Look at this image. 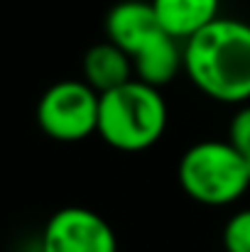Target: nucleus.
Instances as JSON below:
<instances>
[{
  "instance_id": "1",
  "label": "nucleus",
  "mask_w": 250,
  "mask_h": 252,
  "mask_svg": "<svg viewBox=\"0 0 250 252\" xmlns=\"http://www.w3.org/2000/svg\"><path fill=\"white\" fill-rule=\"evenodd\" d=\"M184 71L204 95L246 105L250 100V25L216 17L184 42Z\"/></svg>"
},
{
  "instance_id": "3",
  "label": "nucleus",
  "mask_w": 250,
  "mask_h": 252,
  "mask_svg": "<svg viewBox=\"0 0 250 252\" xmlns=\"http://www.w3.org/2000/svg\"><path fill=\"white\" fill-rule=\"evenodd\" d=\"M184 193L201 206H231L250 189L246 157L228 140L191 145L177 169Z\"/></svg>"
},
{
  "instance_id": "10",
  "label": "nucleus",
  "mask_w": 250,
  "mask_h": 252,
  "mask_svg": "<svg viewBox=\"0 0 250 252\" xmlns=\"http://www.w3.org/2000/svg\"><path fill=\"white\" fill-rule=\"evenodd\" d=\"M223 250L250 252V208L233 213L223 228Z\"/></svg>"
},
{
  "instance_id": "9",
  "label": "nucleus",
  "mask_w": 250,
  "mask_h": 252,
  "mask_svg": "<svg viewBox=\"0 0 250 252\" xmlns=\"http://www.w3.org/2000/svg\"><path fill=\"white\" fill-rule=\"evenodd\" d=\"M133 59L113 42L93 44L83 57V81L98 95L133 81Z\"/></svg>"
},
{
  "instance_id": "7",
  "label": "nucleus",
  "mask_w": 250,
  "mask_h": 252,
  "mask_svg": "<svg viewBox=\"0 0 250 252\" xmlns=\"http://www.w3.org/2000/svg\"><path fill=\"white\" fill-rule=\"evenodd\" d=\"M130 59L138 81L162 88L174 81L179 69H184V47H179V39L162 30L155 37H150Z\"/></svg>"
},
{
  "instance_id": "6",
  "label": "nucleus",
  "mask_w": 250,
  "mask_h": 252,
  "mask_svg": "<svg viewBox=\"0 0 250 252\" xmlns=\"http://www.w3.org/2000/svg\"><path fill=\"white\" fill-rule=\"evenodd\" d=\"M157 32H162V25L150 0H123L113 5L106 17L108 42L120 47L128 57H133Z\"/></svg>"
},
{
  "instance_id": "4",
  "label": "nucleus",
  "mask_w": 250,
  "mask_h": 252,
  "mask_svg": "<svg viewBox=\"0 0 250 252\" xmlns=\"http://www.w3.org/2000/svg\"><path fill=\"white\" fill-rule=\"evenodd\" d=\"M98 98L86 81H57L37 103V125L57 142H81L98 127Z\"/></svg>"
},
{
  "instance_id": "5",
  "label": "nucleus",
  "mask_w": 250,
  "mask_h": 252,
  "mask_svg": "<svg viewBox=\"0 0 250 252\" xmlns=\"http://www.w3.org/2000/svg\"><path fill=\"white\" fill-rule=\"evenodd\" d=\"M39 252H118V240L103 216L69 206L47 220Z\"/></svg>"
},
{
  "instance_id": "2",
  "label": "nucleus",
  "mask_w": 250,
  "mask_h": 252,
  "mask_svg": "<svg viewBox=\"0 0 250 252\" xmlns=\"http://www.w3.org/2000/svg\"><path fill=\"white\" fill-rule=\"evenodd\" d=\"M167 103L160 88L138 79L98 98V137L118 152H145L167 130Z\"/></svg>"
},
{
  "instance_id": "8",
  "label": "nucleus",
  "mask_w": 250,
  "mask_h": 252,
  "mask_svg": "<svg viewBox=\"0 0 250 252\" xmlns=\"http://www.w3.org/2000/svg\"><path fill=\"white\" fill-rule=\"evenodd\" d=\"M155 15L167 34L174 39H189L218 17L221 0H150Z\"/></svg>"
},
{
  "instance_id": "12",
  "label": "nucleus",
  "mask_w": 250,
  "mask_h": 252,
  "mask_svg": "<svg viewBox=\"0 0 250 252\" xmlns=\"http://www.w3.org/2000/svg\"><path fill=\"white\" fill-rule=\"evenodd\" d=\"M246 167H248V176H250V157H246Z\"/></svg>"
},
{
  "instance_id": "11",
  "label": "nucleus",
  "mask_w": 250,
  "mask_h": 252,
  "mask_svg": "<svg viewBox=\"0 0 250 252\" xmlns=\"http://www.w3.org/2000/svg\"><path fill=\"white\" fill-rule=\"evenodd\" d=\"M228 142L243 155L250 157V103L241 105L228 125Z\"/></svg>"
}]
</instances>
